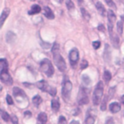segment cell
<instances>
[{
    "label": "cell",
    "instance_id": "6da1fadb",
    "mask_svg": "<svg viewBox=\"0 0 124 124\" xmlns=\"http://www.w3.org/2000/svg\"><path fill=\"white\" fill-rule=\"evenodd\" d=\"M52 54H53L54 61L56 65L57 68L60 71H65L66 70V64L64 58L60 54V45L58 43H54L52 47Z\"/></svg>",
    "mask_w": 124,
    "mask_h": 124
},
{
    "label": "cell",
    "instance_id": "7a4b0ae2",
    "mask_svg": "<svg viewBox=\"0 0 124 124\" xmlns=\"http://www.w3.org/2000/svg\"><path fill=\"white\" fill-rule=\"evenodd\" d=\"M40 69L48 78L53 76L54 72L53 65H52L51 61L48 59H43L42 60L41 63H40Z\"/></svg>",
    "mask_w": 124,
    "mask_h": 124
},
{
    "label": "cell",
    "instance_id": "3957f363",
    "mask_svg": "<svg viewBox=\"0 0 124 124\" xmlns=\"http://www.w3.org/2000/svg\"><path fill=\"white\" fill-rule=\"evenodd\" d=\"M104 93V87H103V83L101 81L99 82L98 84H97L96 88H95L94 91L93 93V105H98L100 103L102 100V97H103Z\"/></svg>",
    "mask_w": 124,
    "mask_h": 124
},
{
    "label": "cell",
    "instance_id": "277c9868",
    "mask_svg": "<svg viewBox=\"0 0 124 124\" xmlns=\"http://www.w3.org/2000/svg\"><path fill=\"white\" fill-rule=\"evenodd\" d=\"M78 102L79 105H87L89 102L88 100V89L83 87H81L79 89V93L78 95Z\"/></svg>",
    "mask_w": 124,
    "mask_h": 124
},
{
    "label": "cell",
    "instance_id": "5b68a950",
    "mask_svg": "<svg viewBox=\"0 0 124 124\" xmlns=\"http://www.w3.org/2000/svg\"><path fill=\"white\" fill-rule=\"evenodd\" d=\"M71 89H72V83L70 81H66L63 83V87H62V96L64 98V100L66 101H68L70 100V97H71Z\"/></svg>",
    "mask_w": 124,
    "mask_h": 124
},
{
    "label": "cell",
    "instance_id": "8992f818",
    "mask_svg": "<svg viewBox=\"0 0 124 124\" xmlns=\"http://www.w3.org/2000/svg\"><path fill=\"white\" fill-rule=\"evenodd\" d=\"M107 17H108V31L109 32H110V31H113L114 25L116 21V16L113 10L109 9L108 12H107Z\"/></svg>",
    "mask_w": 124,
    "mask_h": 124
},
{
    "label": "cell",
    "instance_id": "52a82bcc",
    "mask_svg": "<svg viewBox=\"0 0 124 124\" xmlns=\"http://www.w3.org/2000/svg\"><path fill=\"white\" fill-rule=\"evenodd\" d=\"M69 58H70V63H71V66L75 68L78 64V60H79V52L77 48H72L70 51L69 54Z\"/></svg>",
    "mask_w": 124,
    "mask_h": 124
},
{
    "label": "cell",
    "instance_id": "ba28073f",
    "mask_svg": "<svg viewBox=\"0 0 124 124\" xmlns=\"http://www.w3.org/2000/svg\"><path fill=\"white\" fill-rule=\"evenodd\" d=\"M0 80L7 85H11L13 83L12 78L9 75L8 70H3V71H1V72H0Z\"/></svg>",
    "mask_w": 124,
    "mask_h": 124
},
{
    "label": "cell",
    "instance_id": "9c48e42d",
    "mask_svg": "<svg viewBox=\"0 0 124 124\" xmlns=\"http://www.w3.org/2000/svg\"><path fill=\"white\" fill-rule=\"evenodd\" d=\"M13 94H14L15 98H16V100H17V101L19 102L20 99L21 100V102L23 101V100H25V101H26V93H24V91L23 90H21L20 88H18V87H15L14 88H13Z\"/></svg>",
    "mask_w": 124,
    "mask_h": 124
},
{
    "label": "cell",
    "instance_id": "30bf717a",
    "mask_svg": "<svg viewBox=\"0 0 124 124\" xmlns=\"http://www.w3.org/2000/svg\"><path fill=\"white\" fill-rule=\"evenodd\" d=\"M9 14H10V9L9 8H4V10L1 13V16H0V29L3 27L6 19L9 17Z\"/></svg>",
    "mask_w": 124,
    "mask_h": 124
},
{
    "label": "cell",
    "instance_id": "8fae6325",
    "mask_svg": "<svg viewBox=\"0 0 124 124\" xmlns=\"http://www.w3.org/2000/svg\"><path fill=\"white\" fill-rule=\"evenodd\" d=\"M110 34V41L111 43L113 45L114 48H118L119 44H120V39H119V37L116 35V33H115L113 31L109 32Z\"/></svg>",
    "mask_w": 124,
    "mask_h": 124
},
{
    "label": "cell",
    "instance_id": "7c38bea8",
    "mask_svg": "<svg viewBox=\"0 0 124 124\" xmlns=\"http://www.w3.org/2000/svg\"><path fill=\"white\" fill-rule=\"evenodd\" d=\"M43 16L46 18H48V20L54 19V12L52 11V9L49 7H47L46 6V7L43 8Z\"/></svg>",
    "mask_w": 124,
    "mask_h": 124
},
{
    "label": "cell",
    "instance_id": "4fadbf2b",
    "mask_svg": "<svg viewBox=\"0 0 124 124\" xmlns=\"http://www.w3.org/2000/svg\"><path fill=\"white\" fill-rule=\"evenodd\" d=\"M95 7H96L97 10H98V12L100 13V16H102L103 17L104 16H105V15H106V9H105V8L104 7V5L102 4L101 2H100V1L96 2V4H95Z\"/></svg>",
    "mask_w": 124,
    "mask_h": 124
},
{
    "label": "cell",
    "instance_id": "5bb4252c",
    "mask_svg": "<svg viewBox=\"0 0 124 124\" xmlns=\"http://www.w3.org/2000/svg\"><path fill=\"white\" fill-rule=\"evenodd\" d=\"M37 87H38L39 89H41L42 91L47 92V90H48V88L49 86H48V83H47L46 81H44V80H41V81H39V82L37 83Z\"/></svg>",
    "mask_w": 124,
    "mask_h": 124
},
{
    "label": "cell",
    "instance_id": "9a60e30c",
    "mask_svg": "<svg viewBox=\"0 0 124 124\" xmlns=\"http://www.w3.org/2000/svg\"><path fill=\"white\" fill-rule=\"evenodd\" d=\"M109 109H110V112H112V113H117L121 110V105L119 103H117V102H113V103H111L110 105Z\"/></svg>",
    "mask_w": 124,
    "mask_h": 124
},
{
    "label": "cell",
    "instance_id": "2e32d148",
    "mask_svg": "<svg viewBox=\"0 0 124 124\" xmlns=\"http://www.w3.org/2000/svg\"><path fill=\"white\" fill-rule=\"evenodd\" d=\"M41 10L42 8L38 4H33V5H31V9L28 11V15H31H31H37L41 12Z\"/></svg>",
    "mask_w": 124,
    "mask_h": 124
},
{
    "label": "cell",
    "instance_id": "e0dca14e",
    "mask_svg": "<svg viewBox=\"0 0 124 124\" xmlns=\"http://www.w3.org/2000/svg\"><path fill=\"white\" fill-rule=\"evenodd\" d=\"M60 105L59 100L57 98H54L51 101L52 110H53L54 112H57V111H59V110H60Z\"/></svg>",
    "mask_w": 124,
    "mask_h": 124
},
{
    "label": "cell",
    "instance_id": "ac0fdd59",
    "mask_svg": "<svg viewBox=\"0 0 124 124\" xmlns=\"http://www.w3.org/2000/svg\"><path fill=\"white\" fill-rule=\"evenodd\" d=\"M48 121V116H47L46 113L44 112H41L39 113L38 116V124H45Z\"/></svg>",
    "mask_w": 124,
    "mask_h": 124
},
{
    "label": "cell",
    "instance_id": "d6986e66",
    "mask_svg": "<svg viewBox=\"0 0 124 124\" xmlns=\"http://www.w3.org/2000/svg\"><path fill=\"white\" fill-rule=\"evenodd\" d=\"M16 35L14 32H12V31H8L7 34H6V41L9 43H12L16 40Z\"/></svg>",
    "mask_w": 124,
    "mask_h": 124
},
{
    "label": "cell",
    "instance_id": "ffe728a7",
    "mask_svg": "<svg viewBox=\"0 0 124 124\" xmlns=\"http://www.w3.org/2000/svg\"><path fill=\"white\" fill-rule=\"evenodd\" d=\"M8 70V61L6 59H0V71Z\"/></svg>",
    "mask_w": 124,
    "mask_h": 124
},
{
    "label": "cell",
    "instance_id": "44dd1931",
    "mask_svg": "<svg viewBox=\"0 0 124 124\" xmlns=\"http://www.w3.org/2000/svg\"><path fill=\"white\" fill-rule=\"evenodd\" d=\"M80 10H81V14H82V16H83V17L84 18L86 21H89V20H90L89 13H88V11L84 9V8H81V9H80Z\"/></svg>",
    "mask_w": 124,
    "mask_h": 124
},
{
    "label": "cell",
    "instance_id": "7402d4cb",
    "mask_svg": "<svg viewBox=\"0 0 124 124\" xmlns=\"http://www.w3.org/2000/svg\"><path fill=\"white\" fill-rule=\"evenodd\" d=\"M110 79H111V74L109 71L105 70V72H104V80H105V83H108L110 81Z\"/></svg>",
    "mask_w": 124,
    "mask_h": 124
},
{
    "label": "cell",
    "instance_id": "603a6c76",
    "mask_svg": "<svg viewBox=\"0 0 124 124\" xmlns=\"http://www.w3.org/2000/svg\"><path fill=\"white\" fill-rule=\"evenodd\" d=\"M32 103L34 104L36 106H38L40 104L42 103V98L39 95H36L32 98Z\"/></svg>",
    "mask_w": 124,
    "mask_h": 124
},
{
    "label": "cell",
    "instance_id": "cb8c5ba5",
    "mask_svg": "<svg viewBox=\"0 0 124 124\" xmlns=\"http://www.w3.org/2000/svg\"><path fill=\"white\" fill-rule=\"evenodd\" d=\"M116 30L117 32L119 33V35L122 34V31H123V23L122 21H117L116 22Z\"/></svg>",
    "mask_w": 124,
    "mask_h": 124
},
{
    "label": "cell",
    "instance_id": "d4e9b609",
    "mask_svg": "<svg viewBox=\"0 0 124 124\" xmlns=\"http://www.w3.org/2000/svg\"><path fill=\"white\" fill-rule=\"evenodd\" d=\"M109 45L108 44H105V53H104V58H105V60H110V53H109Z\"/></svg>",
    "mask_w": 124,
    "mask_h": 124
},
{
    "label": "cell",
    "instance_id": "484cf974",
    "mask_svg": "<svg viewBox=\"0 0 124 124\" xmlns=\"http://www.w3.org/2000/svg\"><path fill=\"white\" fill-rule=\"evenodd\" d=\"M66 8H67L69 10H72L75 8L74 3H73L71 0H66Z\"/></svg>",
    "mask_w": 124,
    "mask_h": 124
},
{
    "label": "cell",
    "instance_id": "4316f807",
    "mask_svg": "<svg viewBox=\"0 0 124 124\" xmlns=\"http://www.w3.org/2000/svg\"><path fill=\"white\" fill-rule=\"evenodd\" d=\"M47 92H48V93L53 97H54L55 95H56V93H57V90H56V88H55L54 87H48Z\"/></svg>",
    "mask_w": 124,
    "mask_h": 124
},
{
    "label": "cell",
    "instance_id": "83f0119b",
    "mask_svg": "<svg viewBox=\"0 0 124 124\" xmlns=\"http://www.w3.org/2000/svg\"><path fill=\"white\" fill-rule=\"evenodd\" d=\"M95 119L93 116H88L85 120V124H94Z\"/></svg>",
    "mask_w": 124,
    "mask_h": 124
},
{
    "label": "cell",
    "instance_id": "f1b7e54d",
    "mask_svg": "<svg viewBox=\"0 0 124 124\" xmlns=\"http://www.w3.org/2000/svg\"><path fill=\"white\" fill-rule=\"evenodd\" d=\"M106 4L110 8V9H116V4L114 3L113 0H105Z\"/></svg>",
    "mask_w": 124,
    "mask_h": 124
},
{
    "label": "cell",
    "instance_id": "f546056e",
    "mask_svg": "<svg viewBox=\"0 0 124 124\" xmlns=\"http://www.w3.org/2000/svg\"><path fill=\"white\" fill-rule=\"evenodd\" d=\"M82 80H83V83L84 84H86V85H88V84H89L90 83V78H88L87 75H83V77H82Z\"/></svg>",
    "mask_w": 124,
    "mask_h": 124
},
{
    "label": "cell",
    "instance_id": "4dcf8cb0",
    "mask_svg": "<svg viewBox=\"0 0 124 124\" xmlns=\"http://www.w3.org/2000/svg\"><path fill=\"white\" fill-rule=\"evenodd\" d=\"M2 118L4 119V121H5V122H9V119H10V116H9V115L7 113V112L3 111V114H2Z\"/></svg>",
    "mask_w": 124,
    "mask_h": 124
},
{
    "label": "cell",
    "instance_id": "1f68e13d",
    "mask_svg": "<svg viewBox=\"0 0 124 124\" xmlns=\"http://www.w3.org/2000/svg\"><path fill=\"white\" fill-rule=\"evenodd\" d=\"M107 99H108V98H107ZM107 99H104L103 101H102V103H101L100 110H103V111H105V110H106V102H107Z\"/></svg>",
    "mask_w": 124,
    "mask_h": 124
},
{
    "label": "cell",
    "instance_id": "d6a6232c",
    "mask_svg": "<svg viewBox=\"0 0 124 124\" xmlns=\"http://www.w3.org/2000/svg\"><path fill=\"white\" fill-rule=\"evenodd\" d=\"M88 61H87L86 60H82V62H81V69L82 70H84V69H86V68L88 67Z\"/></svg>",
    "mask_w": 124,
    "mask_h": 124
},
{
    "label": "cell",
    "instance_id": "836d02e7",
    "mask_svg": "<svg viewBox=\"0 0 124 124\" xmlns=\"http://www.w3.org/2000/svg\"><path fill=\"white\" fill-rule=\"evenodd\" d=\"M59 124H66L67 123V121H66V117L63 116H60V118H59Z\"/></svg>",
    "mask_w": 124,
    "mask_h": 124
},
{
    "label": "cell",
    "instance_id": "e575fe53",
    "mask_svg": "<svg viewBox=\"0 0 124 124\" xmlns=\"http://www.w3.org/2000/svg\"><path fill=\"white\" fill-rule=\"evenodd\" d=\"M6 101H7L8 105H12L13 104H14V100H13L12 97H11L10 95H9V94L6 96Z\"/></svg>",
    "mask_w": 124,
    "mask_h": 124
},
{
    "label": "cell",
    "instance_id": "d590c367",
    "mask_svg": "<svg viewBox=\"0 0 124 124\" xmlns=\"http://www.w3.org/2000/svg\"><path fill=\"white\" fill-rule=\"evenodd\" d=\"M10 119H11V121H12L13 124H18V118H17V116H16V115L11 116Z\"/></svg>",
    "mask_w": 124,
    "mask_h": 124
},
{
    "label": "cell",
    "instance_id": "8d00e7d4",
    "mask_svg": "<svg viewBox=\"0 0 124 124\" xmlns=\"http://www.w3.org/2000/svg\"><path fill=\"white\" fill-rule=\"evenodd\" d=\"M93 47L94 49H98L100 47V41H94L93 43Z\"/></svg>",
    "mask_w": 124,
    "mask_h": 124
},
{
    "label": "cell",
    "instance_id": "74e56055",
    "mask_svg": "<svg viewBox=\"0 0 124 124\" xmlns=\"http://www.w3.org/2000/svg\"><path fill=\"white\" fill-rule=\"evenodd\" d=\"M41 46L43 47V48H50V47H51V45H50V43H44V42H42Z\"/></svg>",
    "mask_w": 124,
    "mask_h": 124
},
{
    "label": "cell",
    "instance_id": "f35d334b",
    "mask_svg": "<svg viewBox=\"0 0 124 124\" xmlns=\"http://www.w3.org/2000/svg\"><path fill=\"white\" fill-rule=\"evenodd\" d=\"M105 124H114V119L112 117H108L105 121Z\"/></svg>",
    "mask_w": 124,
    "mask_h": 124
},
{
    "label": "cell",
    "instance_id": "ab89813d",
    "mask_svg": "<svg viewBox=\"0 0 124 124\" xmlns=\"http://www.w3.org/2000/svg\"><path fill=\"white\" fill-rule=\"evenodd\" d=\"M98 30H99V31H103V32H105V26H104V25H102V24L99 25V26H98Z\"/></svg>",
    "mask_w": 124,
    "mask_h": 124
},
{
    "label": "cell",
    "instance_id": "60d3db41",
    "mask_svg": "<svg viewBox=\"0 0 124 124\" xmlns=\"http://www.w3.org/2000/svg\"><path fill=\"white\" fill-rule=\"evenodd\" d=\"M24 116H26V117H31V111H29V110H26V111H25Z\"/></svg>",
    "mask_w": 124,
    "mask_h": 124
},
{
    "label": "cell",
    "instance_id": "b9f144b4",
    "mask_svg": "<svg viewBox=\"0 0 124 124\" xmlns=\"http://www.w3.org/2000/svg\"><path fill=\"white\" fill-rule=\"evenodd\" d=\"M70 124H80V123L78 122V121H75V120H74V121H71V123H70Z\"/></svg>",
    "mask_w": 124,
    "mask_h": 124
},
{
    "label": "cell",
    "instance_id": "7bdbcfd3",
    "mask_svg": "<svg viewBox=\"0 0 124 124\" xmlns=\"http://www.w3.org/2000/svg\"><path fill=\"white\" fill-rule=\"evenodd\" d=\"M121 101H122V103L124 105V95H122V98H121Z\"/></svg>",
    "mask_w": 124,
    "mask_h": 124
},
{
    "label": "cell",
    "instance_id": "ee69618b",
    "mask_svg": "<svg viewBox=\"0 0 124 124\" xmlns=\"http://www.w3.org/2000/svg\"><path fill=\"white\" fill-rule=\"evenodd\" d=\"M2 114H3V110H0V118L2 117Z\"/></svg>",
    "mask_w": 124,
    "mask_h": 124
},
{
    "label": "cell",
    "instance_id": "f6af8a7d",
    "mask_svg": "<svg viewBox=\"0 0 124 124\" xmlns=\"http://www.w3.org/2000/svg\"><path fill=\"white\" fill-rule=\"evenodd\" d=\"M56 1H57L58 3H60V4H61V3L63 2V0H56Z\"/></svg>",
    "mask_w": 124,
    "mask_h": 124
},
{
    "label": "cell",
    "instance_id": "bcb514c9",
    "mask_svg": "<svg viewBox=\"0 0 124 124\" xmlns=\"http://www.w3.org/2000/svg\"><path fill=\"white\" fill-rule=\"evenodd\" d=\"M121 18H122V21H124V16H121Z\"/></svg>",
    "mask_w": 124,
    "mask_h": 124
},
{
    "label": "cell",
    "instance_id": "7dc6e473",
    "mask_svg": "<svg viewBox=\"0 0 124 124\" xmlns=\"http://www.w3.org/2000/svg\"><path fill=\"white\" fill-rule=\"evenodd\" d=\"M122 66H123V67H124V59H123V62H122Z\"/></svg>",
    "mask_w": 124,
    "mask_h": 124
},
{
    "label": "cell",
    "instance_id": "c3c4849f",
    "mask_svg": "<svg viewBox=\"0 0 124 124\" xmlns=\"http://www.w3.org/2000/svg\"><path fill=\"white\" fill-rule=\"evenodd\" d=\"M1 90H2V87L0 86V91H1Z\"/></svg>",
    "mask_w": 124,
    "mask_h": 124
},
{
    "label": "cell",
    "instance_id": "681fc988",
    "mask_svg": "<svg viewBox=\"0 0 124 124\" xmlns=\"http://www.w3.org/2000/svg\"><path fill=\"white\" fill-rule=\"evenodd\" d=\"M91 1H95V0H91Z\"/></svg>",
    "mask_w": 124,
    "mask_h": 124
},
{
    "label": "cell",
    "instance_id": "f907efd6",
    "mask_svg": "<svg viewBox=\"0 0 124 124\" xmlns=\"http://www.w3.org/2000/svg\"><path fill=\"white\" fill-rule=\"evenodd\" d=\"M31 1H35V0H31Z\"/></svg>",
    "mask_w": 124,
    "mask_h": 124
}]
</instances>
